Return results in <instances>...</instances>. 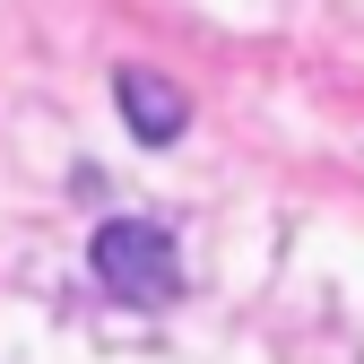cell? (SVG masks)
I'll return each instance as SVG.
<instances>
[{
	"mask_svg": "<svg viewBox=\"0 0 364 364\" xmlns=\"http://www.w3.org/2000/svg\"><path fill=\"white\" fill-rule=\"evenodd\" d=\"M87 260H96L105 295H122V304H173V295H182V252H173L165 225H148V217H113V225H96Z\"/></svg>",
	"mask_w": 364,
	"mask_h": 364,
	"instance_id": "1",
	"label": "cell"
},
{
	"mask_svg": "<svg viewBox=\"0 0 364 364\" xmlns=\"http://www.w3.org/2000/svg\"><path fill=\"white\" fill-rule=\"evenodd\" d=\"M113 96H122L130 139H148V148H173V139H182V122H191V96H182L165 70H122V78H113Z\"/></svg>",
	"mask_w": 364,
	"mask_h": 364,
	"instance_id": "2",
	"label": "cell"
}]
</instances>
